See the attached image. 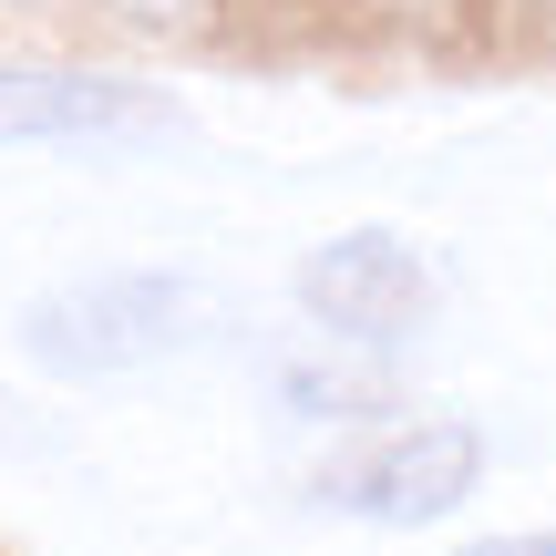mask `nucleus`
Returning <instances> with one entry per match:
<instances>
[{"instance_id": "obj_1", "label": "nucleus", "mask_w": 556, "mask_h": 556, "mask_svg": "<svg viewBox=\"0 0 556 556\" xmlns=\"http://www.w3.org/2000/svg\"><path fill=\"white\" fill-rule=\"evenodd\" d=\"M206 309L217 299L186 268H103V278H73V289H41L21 309V351L52 381H124V371L197 351Z\"/></svg>"}, {"instance_id": "obj_2", "label": "nucleus", "mask_w": 556, "mask_h": 556, "mask_svg": "<svg viewBox=\"0 0 556 556\" xmlns=\"http://www.w3.org/2000/svg\"><path fill=\"white\" fill-rule=\"evenodd\" d=\"M484 484V433L454 413H422V422H392V433L351 443L340 464H319V505L361 526H433L454 516L464 495Z\"/></svg>"}, {"instance_id": "obj_3", "label": "nucleus", "mask_w": 556, "mask_h": 556, "mask_svg": "<svg viewBox=\"0 0 556 556\" xmlns=\"http://www.w3.org/2000/svg\"><path fill=\"white\" fill-rule=\"evenodd\" d=\"M299 309L351 351H402L433 319V258L402 227H340L299 258Z\"/></svg>"}, {"instance_id": "obj_4", "label": "nucleus", "mask_w": 556, "mask_h": 556, "mask_svg": "<svg viewBox=\"0 0 556 556\" xmlns=\"http://www.w3.org/2000/svg\"><path fill=\"white\" fill-rule=\"evenodd\" d=\"M176 103L124 73H73V62H0V155L11 144H124L165 135Z\"/></svg>"}, {"instance_id": "obj_5", "label": "nucleus", "mask_w": 556, "mask_h": 556, "mask_svg": "<svg viewBox=\"0 0 556 556\" xmlns=\"http://www.w3.org/2000/svg\"><path fill=\"white\" fill-rule=\"evenodd\" d=\"M114 11H135V21H197L206 0H114Z\"/></svg>"}, {"instance_id": "obj_6", "label": "nucleus", "mask_w": 556, "mask_h": 556, "mask_svg": "<svg viewBox=\"0 0 556 556\" xmlns=\"http://www.w3.org/2000/svg\"><path fill=\"white\" fill-rule=\"evenodd\" d=\"M464 556H556V536H484V546H464Z\"/></svg>"}]
</instances>
